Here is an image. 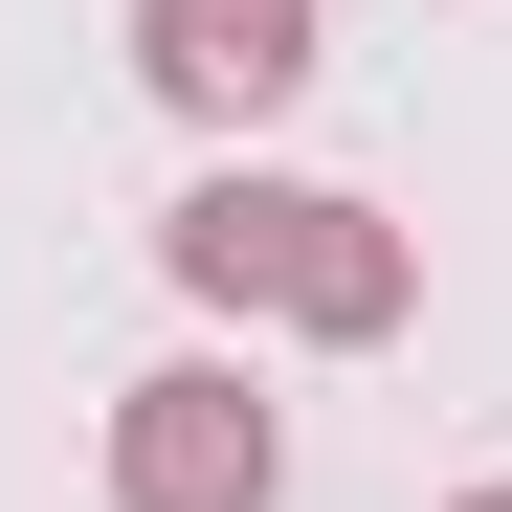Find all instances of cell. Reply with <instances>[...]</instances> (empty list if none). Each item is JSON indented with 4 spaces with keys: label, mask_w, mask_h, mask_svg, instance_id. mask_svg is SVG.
<instances>
[{
    "label": "cell",
    "mask_w": 512,
    "mask_h": 512,
    "mask_svg": "<svg viewBox=\"0 0 512 512\" xmlns=\"http://www.w3.org/2000/svg\"><path fill=\"white\" fill-rule=\"evenodd\" d=\"M312 201H334V179H245V156H223V179H179V201H156V268H179L201 312H290Z\"/></svg>",
    "instance_id": "obj_3"
},
{
    "label": "cell",
    "mask_w": 512,
    "mask_h": 512,
    "mask_svg": "<svg viewBox=\"0 0 512 512\" xmlns=\"http://www.w3.org/2000/svg\"><path fill=\"white\" fill-rule=\"evenodd\" d=\"M446 512H512V490H446Z\"/></svg>",
    "instance_id": "obj_5"
},
{
    "label": "cell",
    "mask_w": 512,
    "mask_h": 512,
    "mask_svg": "<svg viewBox=\"0 0 512 512\" xmlns=\"http://www.w3.org/2000/svg\"><path fill=\"white\" fill-rule=\"evenodd\" d=\"M312 67H334V0H134V90L201 134H268Z\"/></svg>",
    "instance_id": "obj_2"
},
{
    "label": "cell",
    "mask_w": 512,
    "mask_h": 512,
    "mask_svg": "<svg viewBox=\"0 0 512 512\" xmlns=\"http://www.w3.org/2000/svg\"><path fill=\"white\" fill-rule=\"evenodd\" d=\"M401 312H423V223H379V201H312V268H290V312H268V334H312V357H379Z\"/></svg>",
    "instance_id": "obj_4"
},
{
    "label": "cell",
    "mask_w": 512,
    "mask_h": 512,
    "mask_svg": "<svg viewBox=\"0 0 512 512\" xmlns=\"http://www.w3.org/2000/svg\"><path fill=\"white\" fill-rule=\"evenodd\" d=\"M112 512H290V401L245 379V357L112 379Z\"/></svg>",
    "instance_id": "obj_1"
}]
</instances>
